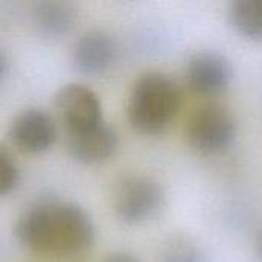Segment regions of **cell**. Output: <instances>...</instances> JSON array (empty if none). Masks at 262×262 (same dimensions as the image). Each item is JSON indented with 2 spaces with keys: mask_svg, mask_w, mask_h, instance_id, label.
I'll return each instance as SVG.
<instances>
[{
  "mask_svg": "<svg viewBox=\"0 0 262 262\" xmlns=\"http://www.w3.org/2000/svg\"><path fill=\"white\" fill-rule=\"evenodd\" d=\"M236 120L220 103H206L193 111L187 121L186 138L200 155H218L227 150L236 138Z\"/></svg>",
  "mask_w": 262,
  "mask_h": 262,
  "instance_id": "277c9868",
  "label": "cell"
},
{
  "mask_svg": "<svg viewBox=\"0 0 262 262\" xmlns=\"http://www.w3.org/2000/svg\"><path fill=\"white\" fill-rule=\"evenodd\" d=\"M233 68L230 60L216 51H200L186 63V81L200 95L223 94L232 83Z\"/></svg>",
  "mask_w": 262,
  "mask_h": 262,
  "instance_id": "52a82bcc",
  "label": "cell"
},
{
  "mask_svg": "<svg viewBox=\"0 0 262 262\" xmlns=\"http://www.w3.org/2000/svg\"><path fill=\"white\" fill-rule=\"evenodd\" d=\"M161 262H206L204 253L193 243L175 239L161 253Z\"/></svg>",
  "mask_w": 262,
  "mask_h": 262,
  "instance_id": "7c38bea8",
  "label": "cell"
},
{
  "mask_svg": "<svg viewBox=\"0 0 262 262\" xmlns=\"http://www.w3.org/2000/svg\"><path fill=\"white\" fill-rule=\"evenodd\" d=\"M255 252H256V258L258 262H262V230L256 236V243H255Z\"/></svg>",
  "mask_w": 262,
  "mask_h": 262,
  "instance_id": "9a60e30c",
  "label": "cell"
},
{
  "mask_svg": "<svg viewBox=\"0 0 262 262\" xmlns=\"http://www.w3.org/2000/svg\"><path fill=\"white\" fill-rule=\"evenodd\" d=\"M15 238L35 253L74 255L92 246L95 226L89 213L74 201L41 200L18 216Z\"/></svg>",
  "mask_w": 262,
  "mask_h": 262,
  "instance_id": "6da1fadb",
  "label": "cell"
},
{
  "mask_svg": "<svg viewBox=\"0 0 262 262\" xmlns=\"http://www.w3.org/2000/svg\"><path fill=\"white\" fill-rule=\"evenodd\" d=\"M12 146L28 155H38L52 147L57 140L54 118L40 107H26L18 112L9 126Z\"/></svg>",
  "mask_w": 262,
  "mask_h": 262,
  "instance_id": "8992f818",
  "label": "cell"
},
{
  "mask_svg": "<svg viewBox=\"0 0 262 262\" xmlns=\"http://www.w3.org/2000/svg\"><path fill=\"white\" fill-rule=\"evenodd\" d=\"M163 186L147 175H126L114 187L112 209L115 216L129 226L146 223L164 207Z\"/></svg>",
  "mask_w": 262,
  "mask_h": 262,
  "instance_id": "3957f363",
  "label": "cell"
},
{
  "mask_svg": "<svg viewBox=\"0 0 262 262\" xmlns=\"http://www.w3.org/2000/svg\"><path fill=\"white\" fill-rule=\"evenodd\" d=\"M21 181V173L17 161L6 147L0 149V195L6 196L17 190Z\"/></svg>",
  "mask_w": 262,
  "mask_h": 262,
  "instance_id": "4fadbf2b",
  "label": "cell"
},
{
  "mask_svg": "<svg viewBox=\"0 0 262 262\" xmlns=\"http://www.w3.org/2000/svg\"><path fill=\"white\" fill-rule=\"evenodd\" d=\"M101 262H143L140 261L135 255L132 253H127V252H112V253H107L103 261Z\"/></svg>",
  "mask_w": 262,
  "mask_h": 262,
  "instance_id": "5bb4252c",
  "label": "cell"
},
{
  "mask_svg": "<svg viewBox=\"0 0 262 262\" xmlns=\"http://www.w3.org/2000/svg\"><path fill=\"white\" fill-rule=\"evenodd\" d=\"M227 17L239 35L262 41V0H235L229 5Z\"/></svg>",
  "mask_w": 262,
  "mask_h": 262,
  "instance_id": "8fae6325",
  "label": "cell"
},
{
  "mask_svg": "<svg viewBox=\"0 0 262 262\" xmlns=\"http://www.w3.org/2000/svg\"><path fill=\"white\" fill-rule=\"evenodd\" d=\"M64 135L68 154L81 164L103 163L109 160L118 147V135L106 121H101L91 129Z\"/></svg>",
  "mask_w": 262,
  "mask_h": 262,
  "instance_id": "ba28073f",
  "label": "cell"
},
{
  "mask_svg": "<svg viewBox=\"0 0 262 262\" xmlns=\"http://www.w3.org/2000/svg\"><path fill=\"white\" fill-rule=\"evenodd\" d=\"M32 25L37 32L46 38H58L66 35L77 23V8L69 2L40 0L31 8Z\"/></svg>",
  "mask_w": 262,
  "mask_h": 262,
  "instance_id": "30bf717a",
  "label": "cell"
},
{
  "mask_svg": "<svg viewBox=\"0 0 262 262\" xmlns=\"http://www.w3.org/2000/svg\"><path fill=\"white\" fill-rule=\"evenodd\" d=\"M54 109L64 134L86 130L104 121L100 97L80 83L61 86L54 95Z\"/></svg>",
  "mask_w": 262,
  "mask_h": 262,
  "instance_id": "5b68a950",
  "label": "cell"
},
{
  "mask_svg": "<svg viewBox=\"0 0 262 262\" xmlns=\"http://www.w3.org/2000/svg\"><path fill=\"white\" fill-rule=\"evenodd\" d=\"M115 57V40L104 31L83 34L72 48V63L78 72L86 75H97L107 71Z\"/></svg>",
  "mask_w": 262,
  "mask_h": 262,
  "instance_id": "9c48e42d",
  "label": "cell"
},
{
  "mask_svg": "<svg viewBox=\"0 0 262 262\" xmlns=\"http://www.w3.org/2000/svg\"><path fill=\"white\" fill-rule=\"evenodd\" d=\"M181 91L175 80L164 72H144L132 84L127 100L130 126L143 134L166 129L178 115Z\"/></svg>",
  "mask_w": 262,
  "mask_h": 262,
  "instance_id": "7a4b0ae2",
  "label": "cell"
}]
</instances>
